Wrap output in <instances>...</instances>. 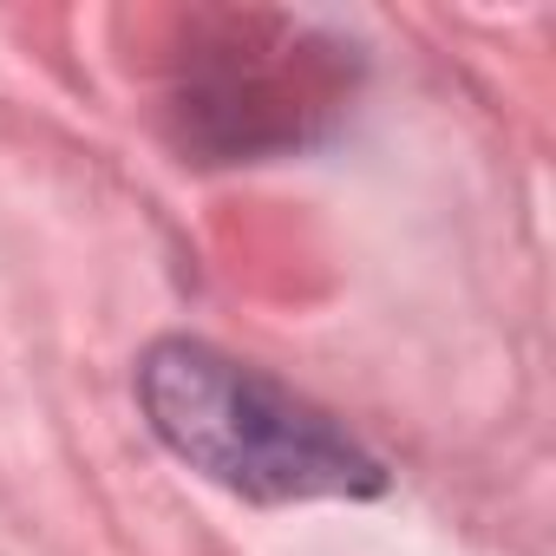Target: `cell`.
Wrapping results in <instances>:
<instances>
[{
    "mask_svg": "<svg viewBox=\"0 0 556 556\" xmlns=\"http://www.w3.org/2000/svg\"><path fill=\"white\" fill-rule=\"evenodd\" d=\"M138 406L164 452H177L197 478L249 497V504H315V497H374L387 491L380 458L334 426L315 400L268 380L262 367L164 334L138 361Z\"/></svg>",
    "mask_w": 556,
    "mask_h": 556,
    "instance_id": "1",
    "label": "cell"
}]
</instances>
